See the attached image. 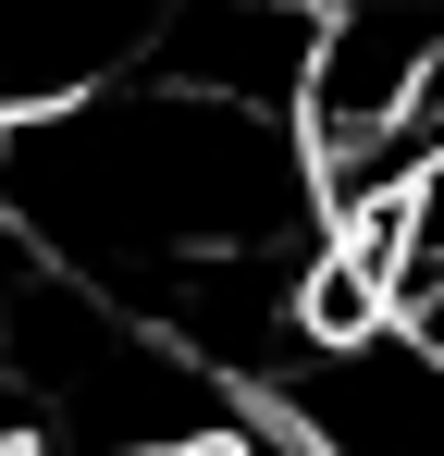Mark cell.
Instances as JSON below:
<instances>
[{
	"instance_id": "cell-1",
	"label": "cell",
	"mask_w": 444,
	"mask_h": 456,
	"mask_svg": "<svg viewBox=\"0 0 444 456\" xmlns=\"http://www.w3.org/2000/svg\"><path fill=\"white\" fill-rule=\"evenodd\" d=\"M0 456H37V444H0Z\"/></svg>"
}]
</instances>
